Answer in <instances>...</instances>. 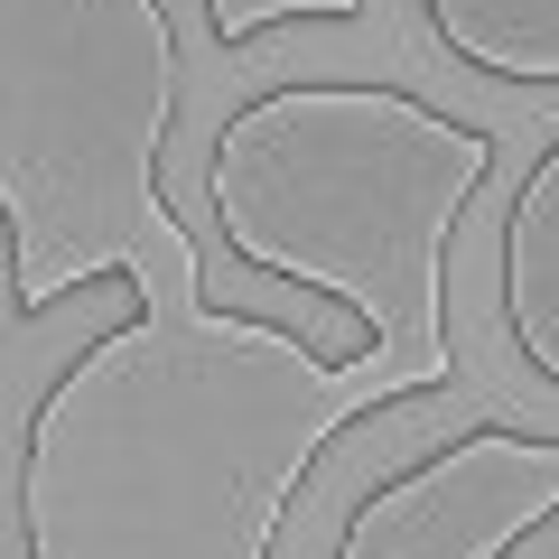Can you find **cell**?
<instances>
[{"mask_svg": "<svg viewBox=\"0 0 559 559\" xmlns=\"http://www.w3.org/2000/svg\"><path fill=\"white\" fill-rule=\"evenodd\" d=\"M131 318L75 345L10 448V522L28 559H280L326 448L411 411V382L318 355L289 318L168 299L121 271Z\"/></svg>", "mask_w": 559, "mask_h": 559, "instance_id": "cell-1", "label": "cell"}, {"mask_svg": "<svg viewBox=\"0 0 559 559\" xmlns=\"http://www.w3.org/2000/svg\"><path fill=\"white\" fill-rule=\"evenodd\" d=\"M495 131L392 75H289L215 121L205 205L234 271L318 289L355 318V373L411 355L457 382V234L495 187ZM419 392V382H411ZM429 401V392H419Z\"/></svg>", "mask_w": 559, "mask_h": 559, "instance_id": "cell-2", "label": "cell"}, {"mask_svg": "<svg viewBox=\"0 0 559 559\" xmlns=\"http://www.w3.org/2000/svg\"><path fill=\"white\" fill-rule=\"evenodd\" d=\"M178 28L168 0H0V299L10 326L159 242L187 299H215L168 205Z\"/></svg>", "mask_w": 559, "mask_h": 559, "instance_id": "cell-3", "label": "cell"}, {"mask_svg": "<svg viewBox=\"0 0 559 559\" xmlns=\"http://www.w3.org/2000/svg\"><path fill=\"white\" fill-rule=\"evenodd\" d=\"M559 522V439L476 419L364 485L326 559H513Z\"/></svg>", "mask_w": 559, "mask_h": 559, "instance_id": "cell-4", "label": "cell"}, {"mask_svg": "<svg viewBox=\"0 0 559 559\" xmlns=\"http://www.w3.org/2000/svg\"><path fill=\"white\" fill-rule=\"evenodd\" d=\"M495 308L532 382L559 392V140L522 168L513 205L495 224Z\"/></svg>", "mask_w": 559, "mask_h": 559, "instance_id": "cell-5", "label": "cell"}, {"mask_svg": "<svg viewBox=\"0 0 559 559\" xmlns=\"http://www.w3.org/2000/svg\"><path fill=\"white\" fill-rule=\"evenodd\" d=\"M429 38L485 84L559 94V0H419Z\"/></svg>", "mask_w": 559, "mask_h": 559, "instance_id": "cell-6", "label": "cell"}, {"mask_svg": "<svg viewBox=\"0 0 559 559\" xmlns=\"http://www.w3.org/2000/svg\"><path fill=\"white\" fill-rule=\"evenodd\" d=\"M205 10V38L215 47H252L271 28H299V20H326V28H355L364 0H197Z\"/></svg>", "mask_w": 559, "mask_h": 559, "instance_id": "cell-7", "label": "cell"}]
</instances>
